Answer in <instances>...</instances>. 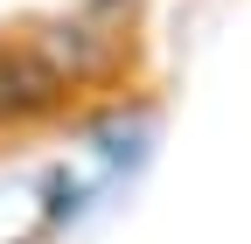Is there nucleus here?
<instances>
[{
	"label": "nucleus",
	"mask_w": 251,
	"mask_h": 244,
	"mask_svg": "<svg viewBox=\"0 0 251 244\" xmlns=\"http://www.w3.org/2000/svg\"><path fill=\"white\" fill-rule=\"evenodd\" d=\"M63 84H70V70H63L42 42H28V49H0V119L49 112V105L63 98Z\"/></svg>",
	"instance_id": "f257e3e1"
}]
</instances>
